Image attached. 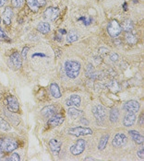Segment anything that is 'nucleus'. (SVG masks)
Returning <instances> with one entry per match:
<instances>
[{
	"mask_svg": "<svg viewBox=\"0 0 144 161\" xmlns=\"http://www.w3.org/2000/svg\"><path fill=\"white\" fill-rule=\"evenodd\" d=\"M109 118L111 122H117L118 118H119V111L117 108H113L110 111V114H109Z\"/></svg>",
	"mask_w": 144,
	"mask_h": 161,
	"instance_id": "obj_23",
	"label": "nucleus"
},
{
	"mask_svg": "<svg viewBox=\"0 0 144 161\" xmlns=\"http://www.w3.org/2000/svg\"><path fill=\"white\" fill-rule=\"evenodd\" d=\"M143 154H144V151H143V150L139 151V152H138V156H139V158H143Z\"/></svg>",
	"mask_w": 144,
	"mask_h": 161,
	"instance_id": "obj_37",
	"label": "nucleus"
},
{
	"mask_svg": "<svg viewBox=\"0 0 144 161\" xmlns=\"http://www.w3.org/2000/svg\"><path fill=\"white\" fill-rule=\"evenodd\" d=\"M0 23H1V17H0Z\"/></svg>",
	"mask_w": 144,
	"mask_h": 161,
	"instance_id": "obj_44",
	"label": "nucleus"
},
{
	"mask_svg": "<svg viewBox=\"0 0 144 161\" xmlns=\"http://www.w3.org/2000/svg\"><path fill=\"white\" fill-rule=\"evenodd\" d=\"M37 3H38L39 8H41V7H44L45 6L46 1H45V0H37Z\"/></svg>",
	"mask_w": 144,
	"mask_h": 161,
	"instance_id": "obj_33",
	"label": "nucleus"
},
{
	"mask_svg": "<svg viewBox=\"0 0 144 161\" xmlns=\"http://www.w3.org/2000/svg\"><path fill=\"white\" fill-rule=\"evenodd\" d=\"M117 59H118V55H116V53H115V52H112L111 55H110V60L112 62H116V61H117Z\"/></svg>",
	"mask_w": 144,
	"mask_h": 161,
	"instance_id": "obj_32",
	"label": "nucleus"
},
{
	"mask_svg": "<svg viewBox=\"0 0 144 161\" xmlns=\"http://www.w3.org/2000/svg\"><path fill=\"white\" fill-rule=\"evenodd\" d=\"M133 27H134V25H133V22L130 21V20H126L124 22H123V24H122V29L125 30V31H127V32H130L132 30H133Z\"/></svg>",
	"mask_w": 144,
	"mask_h": 161,
	"instance_id": "obj_24",
	"label": "nucleus"
},
{
	"mask_svg": "<svg viewBox=\"0 0 144 161\" xmlns=\"http://www.w3.org/2000/svg\"><path fill=\"white\" fill-rule=\"evenodd\" d=\"M65 71L69 78H76L80 71V64L74 60H68L65 63Z\"/></svg>",
	"mask_w": 144,
	"mask_h": 161,
	"instance_id": "obj_1",
	"label": "nucleus"
},
{
	"mask_svg": "<svg viewBox=\"0 0 144 161\" xmlns=\"http://www.w3.org/2000/svg\"><path fill=\"white\" fill-rule=\"evenodd\" d=\"M108 139H109V134L103 135V136L101 138V140H100V142H99V145H98V149H99V150H103V149L106 147Z\"/></svg>",
	"mask_w": 144,
	"mask_h": 161,
	"instance_id": "obj_26",
	"label": "nucleus"
},
{
	"mask_svg": "<svg viewBox=\"0 0 144 161\" xmlns=\"http://www.w3.org/2000/svg\"><path fill=\"white\" fill-rule=\"evenodd\" d=\"M26 3L32 12H35V13L38 12L39 6H38V3H37V0H26Z\"/></svg>",
	"mask_w": 144,
	"mask_h": 161,
	"instance_id": "obj_21",
	"label": "nucleus"
},
{
	"mask_svg": "<svg viewBox=\"0 0 144 161\" xmlns=\"http://www.w3.org/2000/svg\"><path fill=\"white\" fill-rule=\"evenodd\" d=\"M8 36L6 35L5 31L0 28V41H8Z\"/></svg>",
	"mask_w": 144,
	"mask_h": 161,
	"instance_id": "obj_31",
	"label": "nucleus"
},
{
	"mask_svg": "<svg viewBox=\"0 0 144 161\" xmlns=\"http://www.w3.org/2000/svg\"><path fill=\"white\" fill-rule=\"evenodd\" d=\"M0 148L3 152L9 153L18 148V143L13 139H5L0 142Z\"/></svg>",
	"mask_w": 144,
	"mask_h": 161,
	"instance_id": "obj_2",
	"label": "nucleus"
},
{
	"mask_svg": "<svg viewBox=\"0 0 144 161\" xmlns=\"http://www.w3.org/2000/svg\"><path fill=\"white\" fill-rule=\"evenodd\" d=\"M28 51H29V47H25V48H23V50H22V57L25 58V59H26V56H27Z\"/></svg>",
	"mask_w": 144,
	"mask_h": 161,
	"instance_id": "obj_34",
	"label": "nucleus"
},
{
	"mask_svg": "<svg viewBox=\"0 0 144 161\" xmlns=\"http://www.w3.org/2000/svg\"><path fill=\"white\" fill-rule=\"evenodd\" d=\"M59 31H60V33H63V34H65V33H66V30H60Z\"/></svg>",
	"mask_w": 144,
	"mask_h": 161,
	"instance_id": "obj_43",
	"label": "nucleus"
},
{
	"mask_svg": "<svg viewBox=\"0 0 144 161\" xmlns=\"http://www.w3.org/2000/svg\"><path fill=\"white\" fill-rule=\"evenodd\" d=\"M129 133L131 138L133 139V141H134L135 143H137V144H139V145L143 144V136H142L139 132L134 131V130H131V131H129Z\"/></svg>",
	"mask_w": 144,
	"mask_h": 161,
	"instance_id": "obj_19",
	"label": "nucleus"
},
{
	"mask_svg": "<svg viewBox=\"0 0 144 161\" xmlns=\"http://www.w3.org/2000/svg\"><path fill=\"white\" fill-rule=\"evenodd\" d=\"M78 39H79V35H78V33H77L75 30H71V31H69V33L67 34V40L68 43H74V42H76Z\"/></svg>",
	"mask_w": 144,
	"mask_h": 161,
	"instance_id": "obj_27",
	"label": "nucleus"
},
{
	"mask_svg": "<svg viewBox=\"0 0 144 161\" xmlns=\"http://www.w3.org/2000/svg\"><path fill=\"white\" fill-rule=\"evenodd\" d=\"M85 146H86V143L83 139H79L75 144L71 147L70 148V152L72 155L74 156H78V155H80L84 149H85Z\"/></svg>",
	"mask_w": 144,
	"mask_h": 161,
	"instance_id": "obj_7",
	"label": "nucleus"
},
{
	"mask_svg": "<svg viewBox=\"0 0 144 161\" xmlns=\"http://www.w3.org/2000/svg\"><path fill=\"white\" fill-rule=\"evenodd\" d=\"M2 156H3V151L1 150V148H0V158L2 157Z\"/></svg>",
	"mask_w": 144,
	"mask_h": 161,
	"instance_id": "obj_41",
	"label": "nucleus"
},
{
	"mask_svg": "<svg viewBox=\"0 0 144 161\" xmlns=\"http://www.w3.org/2000/svg\"><path fill=\"white\" fill-rule=\"evenodd\" d=\"M0 129L3 131H9L10 130V125L5 121L0 119Z\"/></svg>",
	"mask_w": 144,
	"mask_h": 161,
	"instance_id": "obj_29",
	"label": "nucleus"
},
{
	"mask_svg": "<svg viewBox=\"0 0 144 161\" xmlns=\"http://www.w3.org/2000/svg\"><path fill=\"white\" fill-rule=\"evenodd\" d=\"M86 160H94V158H93V157H88V158H86Z\"/></svg>",
	"mask_w": 144,
	"mask_h": 161,
	"instance_id": "obj_42",
	"label": "nucleus"
},
{
	"mask_svg": "<svg viewBox=\"0 0 144 161\" xmlns=\"http://www.w3.org/2000/svg\"><path fill=\"white\" fill-rule=\"evenodd\" d=\"M50 93L54 98H56V99H59L61 97V91H60V88H59L57 84H56V83L51 84V86H50Z\"/></svg>",
	"mask_w": 144,
	"mask_h": 161,
	"instance_id": "obj_18",
	"label": "nucleus"
},
{
	"mask_svg": "<svg viewBox=\"0 0 144 161\" xmlns=\"http://www.w3.org/2000/svg\"><path fill=\"white\" fill-rule=\"evenodd\" d=\"M42 115L45 118H50L51 116H53L54 114L56 113V107L54 105H49V106H46L42 110L41 112Z\"/></svg>",
	"mask_w": 144,
	"mask_h": 161,
	"instance_id": "obj_17",
	"label": "nucleus"
},
{
	"mask_svg": "<svg viewBox=\"0 0 144 161\" xmlns=\"http://www.w3.org/2000/svg\"><path fill=\"white\" fill-rule=\"evenodd\" d=\"M20 159H21V157L18 153H13L7 158V160H12V161H19Z\"/></svg>",
	"mask_w": 144,
	"mask_h": 161,
	"instance_id": "obj_30",
	"label": "nucleus"
},
{
	"mask_svg": "<svg viewBox=\"0 0 144 161\" xmlns=\"http://www.w3.org/2000/svg\"><path fill=\"white\" fill-rule=\"evenodd\" d=\"M7 104H8V109L11 112H17L20 109L19 101H18V99L12 95H10L7 98Z\"/></svg>",
	"mask_w": 144,
	"mask_h": 161,
	"instance_id": "obj_9",
	"label": "nucleus"
},
{
	"mask_svg": "<svg viewBox=\"0 0 144 161\" xmlns=\"http://www.w3.org/2000/svg\"><path fill=\"white\" fill-rule=\"evenodd\" d=\"M68 134L75 136H83V135H92L93 130L87 127H75L70 128L68 130Z\"/></svg>",
	"mask_w": 144,
	"mask_h": 161,
	"instance_id": "obj_5",
	"label": "nucleus"
},
{
	"mask_svg": "<svg viewBox=\"0 0 144 161\" xmlns=\"http://www.w3.org/2000/svg\"><path fill=\"white\" fill-rule=\"evenodd\" d=\"M61 142H59L57 139H52L49 142V147L51 149V151L55 154V155H58L60 150H61Z\"/></svg>",
	"mask_w": 144,
	"mask_h": 161,
	"instance_id": "obj_13",
	"label": "nucleus"
},
{
	"mask_svg": "<svg viewBox=\"0 0 144 161\" xmlns=\"http://www.w3.org/2000/svg\"><path fill=\"white\" fill-rule=\"evenodd\" d=\"M6 2H7V0H0V8L3 7L6 4Z\"/></svg>",
	"mask_w": 144,
	"mask_h": 161,
	"instance_id": "obj_38",
	"label": "nucleus"
},
{
	"mask_svg": "<svg viewBox=\"0 0 144 161\" xmlns=\"http://www.w3.org/2000/svg\"><path fill=\"white\" fill-rule=\"evenodd\" d=\"M9 60H10L11 65L16 69H19V68L21 67V65H22V59H21V55H20L19 52H15L13 55H11Z\"/></svg>",
	"mask_w": 144,
	"mask_h": 161,
	"instance_id": "obj_11",
	"label": "nucleus"
},
{
	"mask_svg": "<svg viewBox=\"0 0 144 161\" xmlns=\"http://www.w3.org/2000/svg\"><path fill=\"white\" fill-rule=\"evenodd\" d=\"M121 30H122L121 25L115 20L111 21L107 26V31H108V33H109L110 36L113 37V38L117 37L118 35L121 33Z\"/></svg>",
	"mask_w": 144,
	"mask_h": 161,
	"instance_id": "obj_3",
	"label": "nucleus"
},
{
	"mask_svg": "<svg viewBox=\"0 0 144 161\" xmlns=\"http://www.w3.org/2000/svg\"><path fill=\"white\" fill-rule=\"evenodd\" d=\"M93 113L98 123H103L105 119V109L100 104L93 107Z\"/></svg>",
	"mask_w": 144,
	"mask_h": 161,
	"instance_id": "obj_4",
	"label": "nucleus"
},
{
	"mask_svg": "<svg viewBox=\"0 0 144 161\" xmlns=\"http://www.w3.org/2000/svg\"><path fill=\"white\" fill-rule=\"evenodd\" d=\"M59 15V9L57 8L50 7L44 12V19L47 21H54Z\"/></svg>",
	"mask_w": 144,
	"mask_h": 161,
	"instance_id": "obj_6",
	"label": "nucleus"
},
{
	"mask_svg": "<svg viewBox=\"0 0 144 161\" xmlns=\"http://www.w3.org/2000/svg\"><path fill=\"white\" fill-rule=\"evenodd\" d=\"M64 122V116L61 114H54L48 120V124L51 126H58Z\"/></svg>",
	"mask_w": 144,
	"mask_h": 161,
	"instance_id": "obj_12",
	"label": "nucleus"
},
{
	"mask_svg": "<svg viewBox=\"0 0 144 161\" xmlns=\"http://www.w3.org/2000/svg\"><path fill=\"white\" fill-rule=\"evenodd\" d=\"M80 97L78 96V95H72L70 98H68L67 100H66V104L68 106V107H79L80 105Z\"/></svg>",
	"mask_w": 144,
	"mask_h": 161,
	"instance_id": "obj_15",
	"label": "nucleus"
},
{
	"mask_svg": "<svg viewBox=\"0 0 144 161\" xmlns=\"http://www.w3.org/2000/svg\"><path fill=\"white\" fill-rule=\"evenodd\" d=\"M37 30H38L40 32H42V33H44V34H46V33H48L49 30H50V25H49V23H47V22H41V23L38 24Z\"/></svg>",
	"mask_w": 144,
	"mask_h": 161,
	"instance_id": "obj_22",
	"label": "nucleus"
},
{
	"mask_svg": "<svg viewBox=\"0 0 144 161\" xmlns=\"http://www.w3.org/2000/svg\"><path fill=\"white\" fill-rule=\"evenodd\" d=\"M11 4H12V7L18 8V2H17V0H11Z\"/></svg>",
	"mask_w": 144,
	"mask_h": 161,
	"instance_id": "obj_36",
	"label": "nucleus"
},
{
	"mask_svg": "<svg viewBox=\"0 0 144 161\" xmlns=\"http://www.w3.org/2000/svg\"><path fill=\"white\" fill-rule=\"evenodd\" d=\"M127 141H128L127 136L122 133H119V134H116V136H115V138L112 142V144L115 147L119 148V147H122L127 144Z\"/></svg>",
	"mask_w": 144,
	"mask_h": 161,
	"instance_id": "obj_10",
	"label": "nucleus"
},
{
	"mask_svg": "<svg viewBox=\"0 0 144 161\" xmlns=\"http://www.w3.org/2000/svg\"><path fill=\"white\" fill-rule=\"evenodd\" d=\"M123 109H124V111H126L127 112L136 113L139 110V102L137 100H129V101H127L124 104Z\"/></svg>",
	"mask_w": 144,
	"mask_h": 161,
	"instance_id": "obj_8",
	"label": "nucleus"
},
{
	"mask_svg": "<svg viewBox=\"0 0 144 161\" xmlns=\"http://www.w3.org/2000/svg\"><path fill=\"white\" fill-rule=\"evenodd\" d=\"M143 117H144L143 114H141V115H140V118H139V124H140V125L143 124Z\"/></svg>",
	"mask_w": 144,
	"mask_h": 161,
	"instance_id": "obj_39",
	"label": "nucleus"
},
{
	"mask_svg": "<svg viewBox=\"0 0 144 161\" xmlns=\"http://www.w3.org/2000/svg\"><path fill=\"white\" fill-rule=\"evenodd\" d=\"M67 113L72 119H77V118H80L83 116V112L80 110L75 109V108H69Z\"/></svg>",
	"mask_w": 144,
	"mask_h": 161,
	"instance_id": "obj_20",
	"label": "nucleus"
},
{
	"mask_svg": "<svg viewBox=\"0 0 144 161\" xmlns=\"http://www.w3.org/2000/svg\"><path fill=\"white\" fill-rule=\"evenodd\" d=\"M13 16V10L10 7H7L3 11V21L7 25L11 23V19Z\"/></svg>",
	"mask_w": 144,
	"mask_h": 161,
	"instance_id": "obj_16",
	"label": "nucleus"
},
{
	"mask_svg": "<svg viewBox=\"0 0 144 161\" xmlns=\"http://www.w3.org/2000/svg\"><path fill=\"white\" fill-rule=\"evenodd\" d=\"M55 39H56V40H57V41H59V42H61V41H62V37H61V36H59V35H57V36L55 37Z\"/></svg>",
	"mask_w": 144,
	"mask_h": 161,
	"instance_id": "obj_40",
	"label": "nucleus"
},
{
	"mask_svg": "<svg viewBox=\"0 0 144 161\" xmlns=\"http://www.w3.org/2000/svg\"><path fill=\"white\" fill-rule=\"evenodd\" d=\"M125 39H126V41H127V43H129V44H135L138 42L137 37L135 36V35H133L131 32H127V33H126Z\"/></svg>",
	"mask_w": 144,
	"mask_h": 161,
	"instance_id": "obj_25",
	"label": "nucleus"
},
{
	"mask_svg": "<svg viewBox=\"0 0 144 161\" xmlns=\"http://www.w3.org/2000/svg\"><path fill=\"white\" fill-rule=\"evenodd\" d=\"M17 2H18V8H21L24 3V0H17Z\"/></svg>",
	"mask_w": 144,
	"mask_h": 161,
	"instance_id": "obj_35",
	"label": "nucleus"
},
{
	"mask_svg": "<svg viewBox=\"0 0 144 161\" xmlns=\"http://www.w3.org/2000/svg\"><path fill=\"white\" fill-rule=\"evenodd\" d=\"M107 87H109L112 91H114V92H116V91H117V90H119V86H118V84L116 83V81H115V80H112V81H110L109 83L107 84Z\"/></svg>",
	"mask_w": 144,
	"mask_h": 161,
	"instance_id": "obj_28",
	"label": "nucleus"
},
{
	"mask_svg": "<svg viewBox=\"0 0 144 161\" xmlns=\"http://www.w3.org/2000/svg\"><path fill=\"white\" fill-rule=\"evenodd\" d=\"M135 122H136V115L133 112H128L127 114H126V116L123 120L124 125L127 127L132 126V125L135 123Z\"/></svg>",
	"mask_w": 144,
	"mask_h": 161,
	"instance_id": "obj_14",
	"label": "nucleus"
}]
</instances>
